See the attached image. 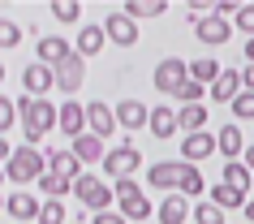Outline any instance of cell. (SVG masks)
Returning a JSON list of instances; mask_svg holds the SVG:
<instances>
[{"label": "cell", "mask_w": 254, "mask_h": 224, "mask_svg": "<svg viewBox=\"0 0 254 224\" xmlns=\"http://www.w3.org/2000/svg\"><path fill=\"white\" fill-rule=\"evenodd\" d=\"M17 121H22V138H26V147H39L43 134L56 130V121H61V108L52 104V99H35V95H17Z\"/></svg>", "instance_id": "obj_1"}, {"label": "cell", "mask_w": 254, "mask_h": 224, "mask_svg": "<svg viewBox=\"0 0 254 224\" xmlns=\"http://www.w3.org/2000/svg\"><path fill=\"white\" fill-rule=\"evenodd\" d=\"M43 172H48V151H39V147H13V155L4 164V177H9V185H17V190L35 185Z\"/></svg>", "instance_id": "obj_2"}, {"label": "cell", "mask_w": 254, "mask_h": 224, "mask_svg": "<svg viewBox=\"0 0 254 224\" xmlns=\"http://www.w3.org/2000/svg\"><path fill=\"white\" fill-rule=\"evenodd\" d=\"M73 194H78V203L86 211H95V216H99V211H112V203H117V190L108 181H99L95 172H82L78 181H73Z\"/></svg>", "instance_id": "obj_3"}, {"label": "cell", "mask_w": 254, "mask_h": 224, "mask_svg": "<svg viewBox=\"0 0 254 224\" xmlns=\"http://www.w3.org/2000/svg\"><path fill=\"white\" fill-rule=\"evenodd\" d=\"M138 168H142V151H138L129 138H125L121 147H108V155H104V172L112 177V185L125 181V177H134Z\"/></svg>", "instance_id": "obj_4"}, {"label": "cell", "mask_w": 254, "mask_h": 224, "mask_svg": "<svg viewBox=\"0 0 254 224\" xmlns=\"http://www.w3.org/2000/svg\"><path fill=\"white\" fill-rule=\"evenodd\" d=\"M190 168H194V164H186V159H168V164H151V168H147V185H155V190H173V194H181V185H186Z\"/></svg>", "instance_id": "obj_5"}, {"label": "cell", "mask_w": 254, "mask_h": 224, "mask_svg": "<svg viewBox=\"0 0 254 224\" xmlns=\"http://www.w3.org/2000/svg\"><path fill=\"white\" fill-rule=\"evenodd\" d=\"M39 211H43V198L30 194V190H13L4 194V216L17 224H39Z\"/></svg>", "instance_id": "obj_6"}, {"label": "cell", "mask_w": 254, "mask_h": 224, "mask_svg": "<svg viewBox=\"0 0 254 224\" xmlns=\"http://www.w3.org/2000/svg\"><path fill=\"white\" fill-rule=\"evenodd\" d=\"M186 82H190V65L181 56H164L160 65H155V91L160 95H177Z\"/></svg>", "instance_id": "obj_7"}, {"label": "cell", "mask_w": 254, "mask_h": 224, "mask_svg": "<svg viewBox=\"0 0 254 224\" xmlns=\"http://www.w3.org/2000/svg\"><path fill=\"white\" fill-rule=\"evenodd\" d=\"M104 35H108V43H117V48H134L138 43V22L125 13V9H117V13L104 17Z\"/></svg>", "instance_id": "obj_8"}, {"label": "cell", "mask_w": 254, "mask_h": 224, "mask_svg": "<svg viewBox=\"0 0 254 224\" xmlns=\"http://www.w3.org/2000/svg\"><path fill=\"white\" fill-rule=\"evenodd\" d=\"M82 82H86V61L73 52V56H65V61L56 65V86H61L69 99H73V95L82 91Z\"/></svg>", "instance_id": "obj_9"}, {"label": "cell", "mask_w": 254, "mask_h": 224, "mask_svg": "<svg viewBox=\"0 0 254 224\" xmlns=\"http://www.w3.org/2000/svg\"><path fill=\"white\" fill-rule=\"evenodd\" d=\"M56 86V69L39 65V61H30L26 69H22V91L35 95V99H48V91Z\"/></svg>", "instance_id": "obj_10"}, {"label": "cell", "mask_w": 254, "mask_h": 224, "mask_svg": "<svg viewBox=\"0 0 254 224\" xmlns=\"http://www.w3.org/2000/svg\"><path fill=\"white\" fill-rule=\"evenodd\" d=\"M194 35H198V43H207V48H220V43H228V35H233V22L220 13H207L194 22Z\"/></svg>", "instance_id": "obj_11"}, {"label": "cell", "mask_w": 254, "mask_h": 224, "mask_svg": "<svg viewBox=\"0 0 254 224\" xmlns=\"http://www.w3.org/2000/svg\"><path fill=\"white\" fill-rule=\"evenodd\" d=\"M86 130H91L95 138H108V134L117 130V108H108L104 99H91V104H86Z\"/></svg>", "instance_id": "obj_12"}, {"label": "cell", "mask_w": 254, "mask_h": 224, "mask_svg": "<svg viewBox=\"0 0 254 224\" xmlns=\"http://www.w3.org/2000/svg\"><path fill=\"white\" fill-rule=\"evenodd\" d=\"M117 125L125 134L142 130V125H151V108L142 104V99H121V104H117Z\"/></svg>", "instance_id": "obj_13"}, {"label": "cell", "mask_w": 254, "mask_h": 224, "mask_svg": "<svg viewBox=\"0 0 254 224\" xmlns=\"http://www.w3.org/2000/svg\"><path fill=\"white\" fill-rule=\"evenodd\" d=\"M56 130L69 134V143H73V138H82V134H86V104L65 99V104H61V121H56Z\"/></svg>", "instance_id": "obj_14"}, {"label": "cell", "mask_w": 254, "mask_h": 224, "mask_svg": "<svg viewBox=\"0 0 254 224\" xmlns=\"http://www.w3.org/2000/svg\"><path fill=\"white\" fill-rule=\"evenodd\" d=\"M207 155H215V134H207V130H202V134H186V143H181V159L198 168Z\"/></svg>", "instance_id": "obj_15"}, {"label": "cell", "mask_w": 254, "mask_h": 224, "mask_svg": "<svg viewBox=\"0 0 254 224\" xmlns=\"http://www.w3.org/2000/svg\"><path fill=\"white\" fill-rule=\"evenodd\" d=\"M69 151H73V155L82 159V168H86V164H104V155H108L104 138H95L91 130L82 134V138H73V143H69Z\"/></svg>", "instance_id": "obj_16"}, {"label": "cell", "mask_w": 254, "mask_h": 224, "mask_svg": "<svg viewBox=\"0 0 254 224\" xmlns=\"http://www.w3.org/2000/svg\"><path fill=\"white\" fill-rule=\"evenodd\" d=\"M215 151L224 155V164H228V159H237V155H246V138H241V125H237V121H228L224 130L215 134Z\"/></svg>", "instance_id": "obj_17"}, {"label": "cell", "mask_w": 254, "mask_h": 224, "mask_svg": "<svg viewBox=\"0 0 254 224\" xmlns=\"http://www.w3.org/2000/svg\"><path fill=\"white\" fill-rule=\"evenodd\" d=\"M35 52H39V65L56 69V65H61V61H65V56H73V52H78V48H69V43L61 39V35H43V39H39V48H35Z\"/></svg>", "instance_id": "obj_18"}, {"label": "cell", "mask_w": 254, "mask_h": 224, "mask_svg": "<svg viewBox=\"0 0 254 224\" xmlns=\"http://www.w3.org/2000/svg\"><path fill=\"white\" fill-rule=\"evenodd\" d=\"M241 91H246V86H241V74H237V69H224V74L211 82V91H207V95H211L215 104H233Z\"/></svg>", "instance_id": "obj_19"}, {"label": "cell", "mask_w": 254, "mask_h": 224, "mask_svg": "<svg viewBox=\"0 0 254 224\" xmlns=\"http://www.w3.org/2000/svg\"><path fill=\"white\" fill-rule=\"evenodd\" d=\"M48 172L65 177V181H78L86 168H82V159L73 155V151H48Z\"/></svg>", "instance_id": "obj_20"}, {"label": "cell", "mask_w": 254, "mask_h": 224, "mask_svg": "<svg viewBox=\"0 0 254 224\" xmlns=\"http://www.w3.org/2000/svg\"><path fill=\"white\" fill-rule=\"evenodd\" d=\"M194 211H190V198L186 194H164L160 198V224H186Z\"/></svg>", "instance_id": "obj_21"}, {"label": "cell", "mask_w": 254, "mask_h": 224, "mask_svg": "<svg viewBox=\"0 0 254 224\" xmlns=\"http://www.w3.org/2000/svg\"><path fill=\"white\" fill-rule=\"evenodd\" d=\"M155 138H173L177 130H181V121H177V108H168V104H160V108H151V125H147Z\"/></svg>", "instance_id": "obj_22"}, {"label": "cell", "mask_w": 254, "mask_h": 224, "mask_svg": "<svg viewBox=\"0 0 254 224\" xmlns=\"http://www.w3.org/2000/svg\"><path fill=\"white\" fill-rule=\"evenodd\" d=\"M104 43H108L104 26H82L78 30V56H82V61H86V56H99V52H104Z\"/></svg>", "instance_id": "obj_23"}, {"label": "cell", "mask_w": 254, "mask_h": 224, "mask_svg": "<svg viewBox=\"0 0 254 224\" xmlns=\"http://www.w3.org/2000/svg\"><path fill=\"white\" fill-rule=\"evenodd\" d=\"M117 207H121V216H125V220H151V216H155V203H151L147 194H134V198H121Z\"/></svg>", "instance_id": "obj_24"}, {"label": "cell", "mask_w": 254, "mask_h": 224, "mask_svg": "<svg viewBox=\"0 0 254 224\" xmlns=\"http://www.w3.org/2000/svg\"><path fill=\"white\" fill-rule=\"evenodd\" d=\"M220 74H224V69H220V61H215V56H198V61L190 65V78L198 82V86H207V91H211V82L220 78Z\"/></svg>", "instance_id": "obj_25"}, {"label": "cell", "mask_w": 254, "mask_h": 224, "mask_svg": "<svg viewBox=\"0 0 254 224\" xmlns=\"http://www.w3.org/2000/svg\"><path fill=\"white\" fill-rule=\"evenodd\" d=\"M211 203L220 211H233V207H246V203H250V194H241V190H233V185H211Z\"/></svg>", "instance_id": "obj_26"}, {"label": "cell", "mask_w": 254, "mask_h": 224, "mask_svg": "<svg viewBox=\"0 0 254 224\" xmlns=\"http://www.w3.org/2000/svg\"><path fill=\"white\" fill-rule=\"evenodd\" d=\"M177 121H181V130H186V134H202V125H207V108H202V104H186V108H177Z\"/></svg>", "instance_id": "obj_27"}, {"label": "cell", "mask_w": 254, "mask_h": 224, "mask_svg": "<svg viewBox=\"0 0 254 224\" xmlns=\"http://www.w3.org/2000/svg\"><path fill=\"white\" fill-rule=\"evenodd\" d=\"M250 177H254V172L246 168L241 159H228V164H224V185H233V190H241V194L250 190Z\"/></svg>", "instance_id": "obj_28"}, {"label": "cell", "mask_w": 254, "mask_h": 224, "mask_svg": "<svg viewBox=\"0 0 254 224\" xmlns=\"http://www.w3.org/2000/svg\"><path fill=\"white\" fill-rule=\"evenodd\" d=\"M35 185H39V194H43V198H65L69 190H73V181H65V177H56V172H43V177H39Z\"/></svg>", "instance_id": "obj_29"}, {"label": "cell", "mask_w": 254, "mask_h": 224, "mask_svg": "<svg viewBox=\"0 0 254 224\" xmlns=\"http://www.w3.org/2000/svg\"><path fill=\"white\" fill-rule=\"evenodd\" d=\"M125 13L134 17H160V13H168V4L164 0H125Z\"/></svg>", "instance_id": "obj_30"}, {"label": "cell", "mask_w": 254, "mask_h": 224, "mask_svg": "<svg viewBox=\"0 0 254 224\" xmlns=\"http://www.w3.org/2000/svg\"><path fill=\"white\" fill-rule=\"evenodd\" d=\"M48 13H52L56 22H78V17H82V4H78V0H52Z\"/></svg>", "instance_id": "obj_31"}, {"label": "cell", "mask_w": 254, "mask_h": 224, "mask_svg": "<svg viewBox=\"0 0 254 224\" xmlns=\"http://www.w3.org/2000/svg\"><path fill=\"white\" fill-rule=\"evenodd\" d=\"M65 203L61 198H43V211H39V224H65Z\"/></svg>", "instance_id": "obj_32"}, {"label": "cell", "mask_w": 254, "mask_h": 224, "mask_svg": "<svg viewBox=\"0 0 254 224\" xmlns=\"http://www.w3.org/2000/svg\"><path fill=\"white\" fill-rule=\"evenodd\" d=\"M194 224H224V211L215 203H194Z\"/></svg>", "instance_id": "obj_33"}, {"label": "cell", "mask_w": 254, "mask_h": 224, "mask_svg": "<svg viewBox=\"0 0 254 224\" xmlns=\"http://www.w3.org/2000/svg\"><path fill=\"white\" fill-rule=\"evenodd\" d=\"M13 121H17V99H9V95H0V138L13 130Z\"/></svg>", "instance_id": "obj_34"}, {"label": "cell", "mask_w": 254, "mask_h": 224, "mask_svg": "<svg viewBox=\"0 0 254 224\" xmlns=\"http://www.w3.org/2000/svg\"><path fill=\"white\" fill-rule=\"evenodd\" d=\"M22 43V26L13 17H0V48H17Z\"/></svg>", "instance_id": "obj_35"}, {"label": "cell", "mask_w": 254, "mask_h": 224, "mask_svg": "<svg viewBox=\"0 0 254 224\" xmlns=\"http://www.w3.org/2000/svg\"><path fill=\"white\" fill-rule=\"evenodd\" d=\"M228 108H233V117H237V121H254V91H241Z\"/></svg>", "instance_id": "obj_36"}, {"label": "cell", "mask_w": 254, "mask_h": 224, "mask_svg": "<svg viewBox=\"0 0 254 224\" xmlns=\"http://www.w3.org/2000/svg\"><path fill=\"white\" fill-rule=\"evenodd\" d=\"M202 95H207V86H198V82L190 78L186 86L177 91V104H181V108H186V104H202Z\"/></svg>", "instance_id": "obj_37"}, {"label": "cell", "mask_w": 254, "mask_h": 224, "mask_svg": "<svg viewBox=\"0 0 254 224\" xmlns=\"http://www.w3.org/2000/svg\"><path fill=\"white\" fill-rule=\"evenodd\" d=\"M202 190H207V181H202V172H198V168H190L186 185H181V194H186V198H198Z\"/></svg>", "instance_id": "obj_38"}, {"label": "cell", "mask_w": 254, "mask_h": 224, "mask_svg": "<svg viewBox=\"0 0 254 224\" xmlns=\"http://www.w3.org/2000/svg\"><path fill=\"white\" fill-rule=\"evenodd\" d=\"M233 26H237V30H246V35L254 39V4H241V9H237V17H233Z\"/></svg>", "instance_id": "obj_39"}, {"label": "cell", "mask_w": 254, "mask_h": 224, "mask_svg": "<svg viewBox=\"0 0 254 224\" xmlns=\"http://www.w3.org/2000/svg\"><path fill=\"white\" fill-rule=\"evenodd\" d=\"M112 190H117V203H121V198H134V194H142V185H138L134 177H125V181H117Z\"/></svg>", "instance_id": "obj_40"}, {"label": "cell", "mask_w": 254, "mask_h": 224, "mask_svg": "<svg viewBox=\"0 0 254 224\" xmlns=\"http://www.w3.org/2000/svg\"><path fill=\"white\" fill-rule=\"evenodd\" d=\"M91 224H129V220H125L121 211H99V216H95Z\"/></svg>", "instance_id": "obj_41"}, {"label": "cell", "mask_w": 254, "mask_h": 224, "mask_svg": "<svg viewBox=\"0 0 254 224\" xmlns=\"http://www.w3.org/2000/svg\"><path fill=\"white\" fill-rule=\"evenodd\" d=\"M241 86H246V91H254V65L241 69Z\"/></svg>", "instance_id": "obj_42"}, {"label": "cell", "mask_w": 254, "mask_h": 224, "mask_svg": "<svg viewBox=\"0 0 254 224\" xmlns=\"http://www.w3.org/2000/svg\"><path fill=\"white\" fill-rule=\"evenodd\" d=\"M9 155H13V147H9V143H4V138H0V168L9 164Z\"/></svg>", "instance_id": "obj_43"}, {"label": "cell", "mask_w": 254, "mask_h": 224, "mask_svg": "<svg viewBox=\"0 0 254 224\" xmlns=\"http://www.w3.org/2000/svg\"><path fill=\"white\" fill-rule=\"evenodd\" d=\"M241 164H246V168L254 172V147H246V155H241Z\"/></svg>", "instance_id": "obj_44"}, {"label": "cell", "mask_w": 254, "mask_h": 224, "mask_svg": "<svg viewBox=\"0 0 254 224\" xmlns=\"http://www.w3.org/2000/svg\"><path fill=\"white\" fill-rule=\"evenodd\" d=\"M246 61L254 65V39H246Z\"/></svg>", "instance_id": "obj_45"}, {"label": "cell", "mask_w": 254, "mask_h": 224, "mask_svg": "<svg viewBox=\"0 0 254 224\" xmlns=\"http://www.w3.org/2000/svg\"><path fill=\"white\" fill-rule=\"evenodd\" d=\"M241 211H246V220H254V198H250V203H246Z\"/></svg>", "instance_id": "obj_46"}, {"label": "cell", "mask_w": 254, "mask_h": 224, "mask_svg": "<svg viewBox=\"0 0 254 224\" xmlns=\"http://www.w3.org/2000/svg\"><path fill=\"white\" fill-rule=\"evenodd\" d=\"M4 181H9V177H4V168H0V190H4Z\"/></svg>", "instance_id": "obj_47"}, {"label": "cell", "mask_w": 254, "mask_h": 224, "mask_svg": "<svg viewBox=\"0 0 254 224\" xmlns=\"http://www.w3.org/2000/svg\"><path fill=\"white\" fill-rule=\"evenodd\" d=\"M0 211H4V194H0Z\"/></svg>", "instance_id": "obj_48"}, {"label": "cell", "mask_w": 254, "mask_h": 224, "mask_svg": "<svg viewBox=\"0 0 254 224\" xmlns=\"http://www.w3.org/2000/svg\"><path fill=\"white\" fill-rule=\"evenodd\" d=\"M0 82H4V65H0Z\"/></svg>", "instance_id": "obj_49"}]
</instances>
